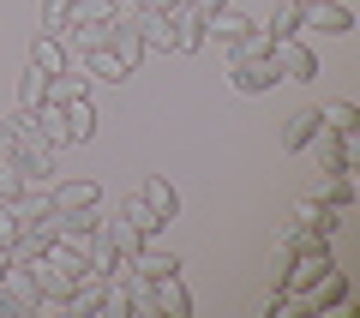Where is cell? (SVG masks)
I'll use <instances>...</instances> for the list:
<instances>
[{"label": "cell", "mask_w": 360, "mask_h": 318, "mask_svg": "<svg viewBox=\"0 0 360 318\" xmlns=\"http://www.w3.org/2000/svg\"><path fill=\"white\" fill-rule=\"evenodd\" d=\"M174 0H132V13H168Z\"/></svg>", "instance_id": "d6a6232c"}, {"label": "cell", "mask_w": 360, "mask_h": 318, "mask_svg": "<svg viewBox=\"0 0 360 318\" xmlns=\"http://www.w3.org/2000/svg\"><path fill=\"white\" fill-rule=\"evenodd\" d=\"M300 30H324V37H348V30H354V13H348L342 0H312V6H300Z\"/></svg>", "instance_id": "8992f818"}, {"label": "cell", "mask_w": 360, "mask_h": 318, "mask_svg": "<svg viewBox=\"0 0 360 318\" xmlns=\"http://www.w3.org/2000/svg\"><path fill=\"white\" fill-rule=\"evenodd\" d=\"M84 72H90V78H108V84H120V78H132L127 66H120V54L108 49V42H103V49H90V54H84Z\"/></svg>", "instance_id": "d4e9b609"}, {"label": "cell", "mask_w": 360, "mask_h": 318, "mask_svg": "<svg viewBox=\"0 0 360 318\" xmlns=\"http://www.w3.org/2000/svg\"><path fill=\"white\" fill-rule=\"evenodd\" d=\"M229 84L240 90V96H264V90L283 84V72L270 66V54H258V61H229Z\"/></svg>", "instance_id": "5b68a950"}, {"label": "cell", "mask_w": 360, "mask_h": 318, "mask_svg": "<svg viewBox=\"0 0 360 318\" xmlns=\"http://www.w3.org/2000/svg\"><path fill=\"white\" fill-rule=\"evenodd\" d=\"M103 222V204H78V210H60V234L54 241H90V229Z\"/></svg>", "instance_id": "2e32d148"}, {"label": "cell", "mask_w": 360, "mask_h": 318, "mask_svg": "<svg viewBox=\"0 0 360 318\" xmlns=\"http://www.w3.org/2000/svg\"><path fill=\"white\" fill-rule=\"evenodd\" d=\"M60 312H66V318H90V312H103V276H84L72 294H66Z\"/></svg>", "instance_id": "ac0fdd59"}, {"label": "cell", "mask_w": 360, "mask_h": 318, "mask_svg": "<svg viewBox=\"0 0 360 318\" xmlns=\"http://www.w3.org/2000/svg\"><path fill=\"white\" fill-rule=\"evenodd\" d=\"M49 198H54V210H78V204H103V186L78 174V180H54Z\"/></svg>", "instance_id": "4fadbf2b"}, {"label": "cell", "mask_w": 360, "mask_h": 318, "mask_svg": "<svg viewBox=\"0 0 360 318\" xmlns=\"http://www.w3.org/2000/svg\"><path fill=\"white\" fill-rule=\"evenodd\" d=\"M132 25H139L144 49H174V25H168V13H132Z\"/></svg>", "instance_id": "44dd1931"}, {"label": "cell", "mask_w": 360, "mask_h": 318, "mask_svg": "<svg viewBox=\"0 0 360 318\" xmlns=\"http://www.w3.org/2000/svg\"><path fill=\"white\" fill-rule=\"evenodd\" d=\"M307 151L319 156L324 174H348V168H354V132H330V127H319Z\"/></svg>", "instance_id": "277c9868"}, {"label": "cell", "mask_w": 360, "mask_h": 318, "mask_svg": "<svg viewBox=\"0 0 360 318\" xmlns=\"http://www.w3.org/2000/svg\"><path fill=\"white\" fill-rule=\"evenodd\" d=\"M150 306H156V318H186V312H193V294H186L180 270H168V276L150 282Z\"/></svg>", "instance_id": "52a82bcc"}, {"label": "cell", "mask_w": 360, "mask_h": 318, "mask_svg": "<svg viewBox=\"0 0 360 318\" xmlns=\"http://www.w3.org/2000/svg\"><path fill=\"white\" fill-rule=\"evenodd\" d=\"M127 270H132V276H144V282H156V276H168V270H180V258L168 253V246L139 241V253H127Z\"/></svg>", "instance_id": "9c48e42d"}, {"label": "cell", "mask_w": 360, "mask_h": 318, "mask_svg": "<svg viewBox=\"0 0 360 318\" xmlns=\"http://www.w3.org/2000/svg\"><path fill=\"white\" fill-rule=\"evenodd\" d=\"M54 151H60V144L42 139L30 115H13V151H6V156L18 163L25 186H49V180H54Z\"/></svg>", "instance_id": "6da1fadb"}, {"label": "cell", "mask_w": 360, "mask_h": 318, "mask_svg": "<svg viewBox=\"0 0 360 318\" xmlns=\"http://www.w3.org/2000/svg\"><path fill=\"white\" fill-rule=\"evenodd\" d=\"M139 192H144V204H150V210H156L162 222H174V217H180V192L168 186V174H150Z\"/></svg>", "instance_id": "9a60e30c"}, {"label": "cell", "mask_w": 360, "mask_h": 318, "mask_svg": "<svg viewBox=\"0 0 360 318\" xmlns=\"http://www.w3.org/2000/svg\"><path fill=\"white\" fill-rule=\"evenodd\" d=\"M312 132H319V108H300V115L283 120V151H307Z\"/></svg>", "instance_id": "7402d4cb"}, {"label": "cell", "mask_w": 360, "mask_h": 318, "mask_svg": "<svg viewBox=\"0 0 360 318\" xmlns=\"http://www.w3.org/2000/svg\"><path fill=\"white\" fill-rule=\"evenodd\" d=\"M319 127H330V132H354V127H360V108H354V102H324V108H319Z\"/></svg>", "instance_id": "4316f807"}, {"label": "cell", "mask_w": 360, "mask_h": 318, "mask_svg": "<svg viewBox=\"0 0 360 318\" xmlns=\"http://www.w3.org/2000/svg\"><path fill=\"white\" fill-rule=\"evenodd\" d=\"M72 96H90V72L84 66H66V72L49 78V102H72Z\"/></svg>", "instance_id": "603a6c76"}, {"label": "cell", "mask_w": 360, "mask_h": 318, "mask_svg": "<svg viewBox=\"0 0 360 318\" xmlns=\"http://www.w3.org/2000/svg\"><path fill=\"white\" fill-rule=\"evenodd\" d=\"M96 139V108H90V96H72L66 102V144H90Z\"/></svg>", "instance_id": "5bb4252c"}, {"label": "cell", "mask_w": 360, "mask_h": 318, "mask_svg": "<svg viewBox=\"0 0 360 318\" xmlns=\"http://www.w3.org/2000/svg\"><path fill=\"white\" fill-rule=\"evenodd\" d=\"M307 198L330 204V210H348V204H354V168H348V174H312V192H307Z\"/></svg>", "instance_id": "8fae6325"}, {"label": "cell", "mask_w": 360, "mask_h": 318, "mask_svg": "<svg viewBox=\"0 0 360 318\" xmlns=\"http://www.w3.org/2000/svg\"><path fill=\"white\" fill-rule=\"evenodd\" d=\"M37 312H42V294H37L30 265H6V276H0V318H37Z\"/></svg>", "instance_id": "7a4b0ae2"}, {"label": "cell", "mask_w": 360, "mask_h": 318, "mask_svg": "<svg viewBox=\"0 0 360 318\" xmlns=\"http://www.w3.org/2000/svg\"><path fill=\"white\" fill-rule=\"evenodd\" d=\"M258 54H270V30H258V25L229 42V61H258Z\"/></svg>", "instance_id": "83f0119b"}, {"label": "cell", "mask_w": 360, "mask_h": 318, "mask_svg": "<svg viewBox=\"0 0 360 318\" xmlns=\"http://www.w3.org/2000/svg\"><path fill=\"white\" fill-rule=\"evenodd\" d=\"M120 222H132V229H139L144 241H150L156 229H168V222L150 210V204H144V192H127V198H120Z\"/></svg>", "instance_id": "e0dca14e"}, {"label": "cell", "mask_w": 360, "mask_h": 318, "mask_svg": "<svg viewBox=\"0 0 360 318\" xmlns=\"http://www.w3.org/2000/svg\"><path fill=\"white\" fill-rule=\"evenodd\" d=\"M6 265H13V258H6V246H0V276H6Z\"/></svg>", "instance_id": "d590c367"}, {"label": "cell", "mask_w": 360, "mask_h": 318, "mask_svg": "<svg viewBox=\"0 0 360 318\" xmlns=\"http://www.w3.org/2000/svg\"><path fill=\"white\" fill-rule=\"evenodd\" d=\"M270 66L283 78H295V84H312V78H319V54L300 37H270Z\"/></svg>", "instance_id": "3957f363"}, {"label": "cell", "mask_w": 360, "mask_h": 318, "mask_svg": "<svg viewBox=\"0 0 360 318\" xmlns=\"http://www.w3.org/2000/svg\"><path fill=\"white\" fill-rule=\"evenodd\" d=\"M108 49L120 54V66H127V72H139V61H144V37H139V25H132V18H115V25H108Z\"/></svg>", "instance_id": "30bf717a"}, {"label": "cell", "mask_w": 360, "mask_h": 318, "mask_svg": "<svg viewBox=\"0 0 360 318\" xmlns=\"http://www.w3.org/2000/svg\"><path fill=\"white\" fill-rule=\"evenodd\" d=\"M42 102H49V78H42L37 66H25V78H18V108H13V115H37Z\"/></svg>", "instance_id": "cb8c5ba5"}, {"label": "cell", "mask_w": 360, "mask_h": 318, "mask_svg": "<svg viewBox=\"0 0 360 318\" xmlns=\"http://www.w3.org/2000/svg\"><path fill=\"white\" fill-rule=\"evenodd\" d=\"M336 217H342V210H330V204H319V198H300L295 204V222H300V229H312V234H324V241H330Z\"/></svg>", "instance_id": "ffe728a7"}, {"label": "cell", "mask_w": 360, "mask_h": 318, "mask_svg": "<svg viewBox=\"0 0 360 318\" xmlns=\"http://www.w3.org/2000/svg\"><path fill=\"white\" fill-rule=\"evenodd\" d=\"M270 37H300V6H295V0H283V6H276V18H270Z\"/></svg>", "instance_id": "f1b7e54d"}, {"label": "cell", "mask_w": 360, "mask_h": 318, "mask_svg": "<svg viewBox=\"0 0 360 318\" xmlns=\"http://www.w3.org/2000/svg\"><path fill=\"white\" fill-rule=\"evenodd\" d=\"M108 229H115V246H120V253H139V241H144V234L132 229V222H108Z\"/></svg>", "instance_id": "1f68e13d"}, {"label": "cell", "mask_w": 360, "mask_h": 318, "mask_svg": "<svg viewBox=\"0 0 360 318\" xmlns=\"http://www.w3.org/2000/svg\"><path fill=\"white\" fill-rule=\"evenodd\" d=\"M246 30H252V18H246V13H229V6H217V13L205 18V37H217L222 49H229L234 37H246Z\"/></svg>", "instance_id": "d6986e66"}, {"label": "cell", "mask_w": 360, "mask_h": 318, "mask_svg": "<svg viewBox=\"0 0 360 318\" xmlns=\"http://www.w3.org/2000/svg\"><path fill=\"white\" fill-rule=\"evenodd\" d=\"M18 192H25V174H18V163H13V156H0V204H6V198H18Z\"/></svg>", "instance_id": "f546056e"}, {"label": "cell", "mask_w": 360, "mask_h": 318, "mask_svg": "<svg viewBox=\"0 0 360 318\" xmlns=\"http://www.w3.org/2000/svg\"><path fill=\"white\" fill-rule=\"evenodd\" d=\"M30 66H37L42 78L66 72V66H72V54H66V37H49V30H42V37L30 42Z\"/></svg>", "instance_id": "7c38bea8"}, {"label": "cell", "mask_w": 360, "mask_h": 318, "mask_svg": "<svg viewBox=\"0 0 360 318\" xmlns=\"http://www.w3.org/2000/svg\"><path fill=\"white\" fill-rule=\"evenodd\" d=\"M295 6H312V0H295Z\"/></svg>", "instance_id": "8d00e7d4"}, {"label": "cell", "mask_w": 360, "mask_h": 318, "mask_svg": "<svg viewBox=\"0 0 360 318\" xmlns=\"http://www.w3.org/2000/svg\"><path fill=\"white\" fill-rule=\"evenodd\" d=\"M13 151V115H0V156Z\"/></svg>", "instance_id": "836d02e7"}, {"label": "cell", "mask_w": 360, "mask_h": 318, "mask_svg": "<svg viewBox=\"0 0 360 318\" xmlns=\"http://www.w3.org/2000/svg\"><path fill=\"white\" fill-rule=\"evenodd\" d=\"M108 18H120V6H115V0H72L66 25H108Z\"/></svg>", "instance_id": "484cf974"}, {"label": "cell", "mask_w": 360, "mask_h": 318, "mask_svg": "<svg viewBox=\"0 0 360 318\" xmlns=\"http://www.w3.org/2000/svg\"><path fill=\"white\" fill-rule=\"evenodd\" d=\"M66 13H72V0H42V30L60 37V30H66Z\"/></svg>", "instance_id": "4dcf8cb0"}, {"label": "cell", "mask_w": 360, "mask_h": 318, "mask_svg": "<svg viewBox=\"0 0 360 318\" xmlns=\"http://www.w3.org/2000/svg\"><path fill=\"white\" fill-rule=\"evenodd\" d=\"M168 25H174V54H198L205 49V18L193 13V6H186V0H174V6H168Z\"/></svg>", "instance_id": "ba28073f"}, {"label": "cell", "mask_w": 360, "mask_h": 318, "mask_svg": "<svg viewBox=\"0 0 360 318\" xmlns=\"http://www.w3.org/2000/svg\"><path fill=\"white\" fill-rule=\"evenodd\" d=\"M186 6H193L198 18H210V13H217V6H229V0H186Z\"/></svg>", "instance_id": "e575fe53"}]
</instances>
